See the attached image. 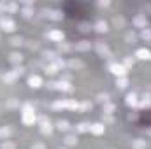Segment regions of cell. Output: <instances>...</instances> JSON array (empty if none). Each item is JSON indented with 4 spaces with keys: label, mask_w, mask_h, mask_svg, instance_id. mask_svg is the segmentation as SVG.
Returning <instances> with one entry per match:
<instances>
[{
    "label": "cell",
    "mask_w": 151,
    "mask_h": 149,
    "mask_svg": "<svg viewBox=\"0 0 151 149\" xmlns=\"http://www.w3.org/2000/svg\"><path fill=\"white\" fill-rule=\"evenodd\" d=\"M150 56H151V53L148 49H139L137 51V58H141V60H148Z\"/></svg>",
    "instance_id": "cell-13"
},
{
    "label": "cell",
    "mask_w": 151,
    "mask_h": 149,
    "mask_svg": "<svg viewBox=\"0 0 151 149\" xmlns=\"http://www.w3.org/2000/svg\"><path fill=\"white\" fill-rule=\"evenodd\" d=\"M69 65H70L72 69H81V67H83V62H79V60H70Z\"/></svg>",
    "instance_id": "cell-22"
},
{
    "label": "cell",
    "mask_w": 151,
    "mask_h": 149,
    "mask_svg": "<svg viewBox=\"0 0 151 149\" xmlns=\"http://www.w3.org/2000/svg\"><path fill=\"white\" fill-rule=\"evenodd\" d=\"M76 130H77V132H88V130H90V125H88V123H79V125L76 126Z\"/></svg>",
    "instance_id": "cell-19"
},
{
    "label": "cell",
    "mask_w": 151,
    "mask_h": 149,
    "mask_svg": "<svg viewBox=\"0 0 151 149\" xmlns=\"http://www.w3.org/2000/svg\"><path fill=\"white\" fill-rule=\"evenodd\" d=\"M95 30H97L99 34H104V32H107V23H106V21H99V23L95 25Z\"/></svg>",
    "instance_id": "cell-9"
},
{
    "label": "cell",
    "mask_w": 151,
    "mask_h": 149,
    "mask_svg": "<svg viewBox=\"0 0 151 149\" xmlns=\"http://www.w3.org/2000/svg\"><path fill=\"white\" fill-rule=\"evenodd\" d=\"M141 35H142V39L150 40V39H151V32H150V30H142V34H141Z\"/></svg>",
    "instance_id": "cell-38"
},
{
    "label": "cell",
    "mask_w": 151,
    "mask_h": 149,
    "mask_svg": "<svg viewBox=\"0 0 151 149\" xmlns=\"http://www.w3.org/2000/svg\"><path fill=\"white\" fill-rule=\"evenodd\" d=\"M58 49H60V51H69V49H70V46H69V44H65V42H58Z\"/></svg>",
    "instance_id": "cell-30"
},
{
    "label": "cell",
    "mask_w": 151,
    "mask_h": 149,
    "mask_svg": "<svg viewBox=\"0 0 151 149\" xmlns=\"http://www.w3.org/2000/svg\"><path fill=\"white\" fill-rule=\"evenodd\" d=\"M4 82H7V84H11V82H14L16 79H18V75L14 74V72H7V74H4Z\"/></svg>",
    "instance_id": "cell-7"
},
{
    "label": "cell",
    "mask_w": 151,
    "mask_h": 149,
    "mask_svg": "<svg viewBox=\"0 0 151 149\" xmlns=\"http://www.w3.org/2000/svg\"><path fill=\"white\" fill-rule=\"evenodd\" d=\"M47 37L51 39V40H56V42H63V32H60V30H51V32L47 34Z\"/></svg>",
    "instance_id": "cell-4"
},
{
    "label": "cell",
    "mask_w": 151,
    "mask_h": 149,
    "mask_svg": "<svg viewBox=\"0 0 151 149\" xmlns=\"http://www.w3.org/2000/svg\"><path fill=\"white\" fill-rule=\"evenodd\" d=\"M113 111H114V105H113V104H106V105H104V112H106V114H111Z\"/></svg>",
    "instance_id": "cell-31"
},
{
    "label": "cell",
    "mask_w": 151,
    "mask_h": 149,
    "mask_svg": "<svg viewBox=\"0 0 151 149\" xmlns=\"http://www.w3.org/2000/svg\"><path fill=\"white\" fill-rule=\"evenodd\" d=\"M88 27H90L88 23H81V30H83V32H86V30H90Z\"/></svg>",
    "instance_id": "cell-40"
},
{
    "label": "cell",
    "mask_w": 151,
    "mask_h": 149,
    "mask_svg": "<svg viewBox=\"0 0 151 149\" xmlns=\"http://www.w3.org/2000/svg\"><path fill=\"white\" fill-rule=\"evenodd\" d=\"M11 133H12V130H11L9 126H4V128L0 130V137H9Z\"/></svg>",
    "instance_id": "cell-21"
},
{
    "label": "cell",
    "mask_w": 151,
    "mask_h": 149,
    "mask_svg": "<svg viewBox=\"0 0 151 149\" xmlns=\"http://www.w3.org/2000/svg\"><path fill=\"white\" fill-rule=\"evenodd\" d=\"M42 54H44V58H47V60H53V62L56 60V54H55L53 51H44Z\"/></svg>",
    "instance_id": "cell-23"
},
{
    "label": "cell",
    "mask_w": 151,
    "mask_h": 149,
    "mask_svg": "<svg viewBox=\"0 0 151 149\" xmlns=\"http://www.w3.org/2000/svg\"><path fill=\"white\" fill-rule=\"evenodd\" d=\"M132 146H134L135 149H144L146 148V140H142V139H135Z\"/></svg>",
    "instance_id": "cell-14"
},
{
    "label": "cell",
    "mask_w": 151,
    "mask_h": 149,
    "mask_svg": "<svg viewBox=\"0 0 151 149\" xmlns=\"http://www.w3.org/2000/svg\"><path fill=\"white\" fill-rule=\"evenodd\" d=\"M125 25V21H123V18H114V27L118 28V27H123Z\"/></svg>",
    "instance_id": "cell-33"
},
{
    "label": "cell",
    "mask_w": 151,
    "mask_h": 149,
    "mask_svg": "<svg viewBox=\"0 0 151 149\" xmlns=\"http://www.w3.org/2000/svg\"><path fill=\"white\" fill-rule=\"evenodd\" d=\"M12 72H14L16 75H21V74H23V69H21V67H16V69H14Z\"/></svg>",
    "instance_id": "cell-39"
},
{
    "label": "cell",
    "mask_w": 151,
    "mask_h": 149,
    "mask_svg": "<svg viewBox=\"0 0 151 149\" xmlns=\"http://www.w3.org/2000/svg\"><path fill=\"white\" fill-rule=\"evenodd\" d=\"M76 142H77L76 135H67V137H65V144H67V146H76Z\"/></svg>",
    "instance_id": "cell-18"
},
{
    "label": "cell",
    "mask_w": 151,
    "mask_h": 149,
    "mask_svg": "<svg viewBox=\"0 0 151 149\" xmlns=\"http://www.w3.org/2000/svg\"><path fill=\"white\" fill-rule=\"evenodd\" d=\"M11 44H12V46H21V44H23V39L21 37H12L11 39Z\"/></svg>",
    "instance_id": "cell-27"
},
{
    "label": "cell",
    "mask_w": 151,
    "mask_h": 149,
    "mask_svg": "<svg viewBox=\"0 0 151 149\" xmlns=\"http://www.w3.org/2000/svg\"><path fill=\"white\" fill-rule=\"evenodd\" d=\"M116 86H118V88H121V90H123V88H127V86H128V81H127V79H125V77H119V79H118V81H116Z\"/></svg>",
    "instance_id": "cell-17"
},
{
    "label": "cell",
    "mask_w": 151,
    "mask_h": 149,
    "mask_svg": "<svg viewBox=\"0 0 151 149\" xmlns=\"http://www.w3.org/2000/svg\"><path fill=\"white\" fill-rule=\"evenodd\" d=\"M0 27H2V30H5V32H12L14 30V21L12 19H7V18H4L2 21H0Z\"/></svg>",
    "instance_id": "cell-1"
},
{
    "label": "cell",
    "mask_w": 151,
    "mask_h": 149,
    "mask_svg": "<svg viewBox=\"0 0 151 149\" xmlns=\"http://www.w3.org/2000/svg\"><path fill=\"white\" fill-rule=\"evenodd\" d=\"M32 14H34V11H32L30 7H25V9H23V16H25V18H30Z\"/></svg>",
    "instance_id": "cell-32"
},
{
    "label": "cell",
    "mask_w": 151,
    "mask_h": 149,
    "mask_svg": "<svg viewBox=\"0 0 151 149\" xmlns=\"http://www.w3.org/2000/svg\"><path fill=\"white\" fill-rule=\"evenodd\" d=\"M9 60H11L12 63H21V60H23V54H21V53H12V54L9 56Z\"/></svg>",
    "instance_id": "cell-12"
},
{
    "label": "cell",
    "mask_w": 151,
    "mask_h": 149,
    "mask_svg": "<svg viewBox=\"0 0 151 149\" xmlns=\"http://www.w3.org/2000/svg\"><path fill=\"white\" fill-rule=\"evenodd\" d=\"M32 149H46V148H44V144H34Z\"/></svg>",
    "instance_id": "cell-41"
},
{
    "label": "cell",
    "mask_w": 151,
    "mask_h": 149,
    "mask_svg": "<svg viewBox=\"0 0 151 149\" xmlns=\"http://www.w3.org/2000/svg\"><path fill=\"white\" fill-rule=\"evenodd\" d=\"M56 70H58V69H56L55 65H47V67H46V74H49V75L56 74Z\"/></svg>",
    "instance_id": "cell-26"
},
{
    "label": "cell",
    "mask_w": 151,
    "mask_h": 149,
    "mask_svg": "<svg viewBox=\"0 0 151 149\" xmlns=\"http://www.w3.org/2000/svg\"><path fill=\"white\" fill-rule=\"evenodd\" d=\"M40 132H42V133H47V135H49V133H51V125H49V123H46V125H42V128H40Z\"/></svg>",
    "instance_id": "cell-28"
},
{
    "label": "cell",
    "mask_w": 151,
    "mask_h": 149,
    "mask_svg": "<svg viewBox=\"0 0 151 149\" xmlns=\"http://www.w3.org/2000/svg\"><path fill=\"white\" fill-rule=\"evenodd\" d=\"M125 63H127V65H132L134 62H132V58H127V60H125Z\"/></svg>",
    "instance_id": "cell-43"
},
{
    "label": "cell",
    "mask_w": 151,
    "mask_h": 149,
    "mask_svg": "<svg viewBox=\"0 0 151 149\" xmlns=\"http://www.w3.org/2000/svg\"><path fill=\"white\" fill-rule=\"evenodd\" d=\"M127 104H128V105H137V95H135V93H130V95L127 97Z\"/></svg>",
    "instance_id": "cell-16"
},
{
    "label": "cell",
    "mask_w": 151,
    "mask_h": 149,
    "mask_svg": "<svg viewBox=\"0 0 151 149\" xmlns=\"http://www.w3.org/2000/svg\"><path fill=\"white\" fill-rule=\"evenodd\" d=\"M104 130H106V126H104L102 123L90 125V132H91V133H95V135H100V133H104Z\"/></svg>",
    "instance_id": "cell-5"
},
{
    "label": "cell",
    "mask_w": 151,
    "mask_h": 149,
    "mask_svg": "<svg viewBox=\"0 0 151 149\" xmlns=\"http://www.w3.org/2000/svg\"><path fill=\"white\" fill-rule=\"evenodd\" d=\"M97 51H99L100 54H104V56H109V49H107V46L102 44V42H97Z\"/></svg>",
    "instance_id": "cell-8"
},
{
    "label": "cell",
    "mask_w": 151,
    "mask_h": 149,
    "mask_svg": "<svg viewBox=\"0 0 151 149\" xmlns=\"http://www.w3.org/2000/svg\"><path fill=\"white\" fill-rule=\"evenodd\" d=\"M99 5H100V7H107V5H109V2H100Z\"/></svg>",
    "instance_id": "cell-42"
},
{
    "label": "cell",
    "mask_w": 151,
    "mask_h": 149,
    "mask_svg": "<svg viewBox=\"0 0 151 149\" xmlns=\"http://www.w3.org/2000/svg\"><path fill=\"white\" fill-rule=\"evenodd\" d=\"M16 9H18L16 4H5V11H11V12H12V11H16Z\"/></svg>",
    "instance_id": "cell-36"
},
{
    "label": "cell",
    "mask_w": 151,
    "mask_h": 149,
    "mask_svg": "<svg viewBox=\"0 0 151 149\" xmlns=\"http://www.w3.org/2000/svg\"><path fill=\"white\" fill-rule=\"evenodd\" d=\"M141 105H142V107H151V97H144V98L141 100Z\"/></svg>",
    "instance_id": "cell-25"
},
{
    "label": "cell",
    "mask_w": 151,
    "mask_h": 149,
    "mask_svg": "<svg viewBox=\"0 0 151 149\" xmlns=\"http://www.w3.org/2000/svg\"><path fill=\"white\" fill-rule=\"evenodd\" d=\"M90 46H91V44H90L88 40H81L79 44H76V49H77V51H86V49H90Z\"/></svg>",
    "instance_id": "cell-10"
},
{
    "label": "cell",
    "mask_w": 151,
    "mask_h": 149,
    "mask_svg": "<svg viewBox=\"0 0 151 149\" xmlns=\"http://www.w3.org/2000/svg\"><path fill=\"white\" fill-rule=\"evenodd\" d=\"M125 40H127V42H130V44H134V40H135V34L128 32V34L125 35Z\"/></svg>",
    "instance_id": "cell-29"
},
{
    "label": "cell",
    "mask_w": 151,
    "mask_h": 149,
    "mask_svg": "<svg viewBox=\"0 0 151 149\" xmlns=\"http://www.w3.org/2000/svg\"><path fill=\"white\" fill-rule=\"evenodd\" d=\"M56 128H58V130H67V128H69V123H67V121H58V123H56Z\"/></svg>",
    "instance_id": "cell-24"
},
{
    "label": "cell",
    "mask_w": 151,
    "mask_h": 149,
    "mask_svg": "<svg viewBox=\"0 0 151 149\" xmlns=\"http://www.w3.org/2000/svg\"><path fill=\"white\" fill-rule=\"evenodd\" d=\"M58 90H62V91H72V86L69 82L62 81V82H58Z\"/></svg>",
    "instance_id": "cell-15"
},
{
    "label": "cell",
    "mask_w": 151,
    "mask_h": 149,
    "mask_svg": "<svg viewBox=\"0 0 151 149\" xmlns=\"http://www.w3.org/2000/svg\"><path fill=\"white\" fill-rule=\"evenodd\" d=\"M134 23H135L137 27H146V19H144L142 16H137V18L134 19Z\"/></svg>",
    "instance_id": "cell-20"
},
{
    "label": "cell",
    "mask_w": 151,
    "mask_h": 149,
    "mask_svg": "<svg viewBox=\"0 0 151 149\" xmlns=\"http://www.w3.org/2000/svg\"><path fill=\"white\" fill-rule=\"evenodd\" d=\"M97 98H99V102H107V100H109V95H107V93H100Z\"/></svg>",
    "instance_id": "cell-34"
},
{
    "label": "cell",
    "mask_w": 151,
    "mask_h": 149,
    "mask_svg": "<svg viewBox=\"0 0 151 149\" xmlns=\"http://www.w3.org/2000/svg\"><path fill=\"white\" fill-rule=\"evenodd\" d=\"M51 19H55V21H60L62 18H63V14L60 12V11H49V14H47Z\"/></svg>",
    "instance_id": "cell-11"
},
{
    "label": "cell",
    "mask_w": 151,
    "mask_h": 149,
    "mask_svg": "<svg viewBox=\"0 0 151 149\" xmlns=\"http://www.w3.org/2000/svg\"><path fill=\"white\" fill-rule=\"evenodd\" d=\"M111 70H113V74L119 75V77H123V75L127 74V67L125 65H118V63L111 65Z\"/></svg>",
    "instance_id": "cell-3"
},
{
    "label": "cell",
    "mask_w": 151,
    "mask_h": 149,
    "mask_svg": "<svg viewBox=\"0 0 151 149\" xmlns=\"http://www.w3.org/2000/svg\"><path fill=\"white\" fill-rule=\"evenodd\" d=\"M79 109H81V111H88V109H91V104H90V102H83V104L79 105Z\"/></svg>",
    "instance_id": "cell-35"
},
{
    "label": "cell",
    "mask_w": 151,
    "mask_h": 149,
    "mask_svg": "<svg viewBox=\"0 0 151 149\" xmlns=\"http://www.w3.org/2000/svg\"><path fill=\"white\" fill-rule=\"evenodd\" d=\"M23 123L25 125H34L35 123V114H34V111H23Z\"/></svg>",
    "instance_id": "cell-2"
},
{
    "label": "cell",
    "mask_w": 151,
    "mask_h": 149,
    "mask_svg": "<svg viewBox=\"0 0 151 149\" xmlns=\"http://www.w3.org/2000/svg\"><path fill=\"white\" fill-rule=\"evenodd\" d=\"M2 149H14V144H12V142H7V140H5V142L2 144Z\"/></svg>",
    "instance_id": "cell-37"
},
{
    "label": "cell",
    "mask_w": 151,
    "mask_h": 149,
    "mask_svg": "<svg viewBox=\"0 0 151 149\" xmlns=\"http://www.w3.org/2000/svg\"><path fill=\"white\" fill-rule=\"evenodd\" d=\"M28 84H30L32 88H39V86L42 84V79H40L39 75H30V77H28Z\"/></svg>",
    "instance_id": "cell-6"
}]
</instances>
